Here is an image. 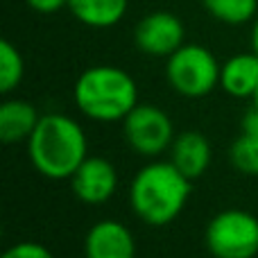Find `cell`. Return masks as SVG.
<instances>
[{"mask_svg": "<svg viewBox=\"0 0 258 258\" xmlns=\"http://www.w3.org/2000/svg\"><path fill=\"white\" fill-rule=\"evenodd\" d=\"M25 3L36 14H54L59 9L68 7V0H25Z\"/></svg>", "mask_w": 258, "mask_h": 258, "instance_id": "ac0fdd59", "label": "cell"}, {"mask_svg": "<svg viewBox=\"0 0 258 258\" xmlns=\"http://www.w3.org/2000/svg\"><path fill=\"white\" fill-rule=\"evenodd\" d=\"M23 75H25V61L21 50L12 41L3 39L0 41V91L12 93L23 82Z\"/></svg>", "mask_w": 258, "mask_h": 258, "instance_id": "9a60e30c", "label": "cell"}, {"mask_svg": "<svg viewBox=\"0 0 258 258\" xmlns=\"http://www.w3.org/2000/svg\"><path fill=\"white\" fill-rule=\"evenodd\" d=\"M41 116L34 104L25 100H7L0 107V141L14 145V143H27L32 132L39 125Z\"/></svg>", "mask_w": 258, "mask_h": 258, "instance_id": "7c38bea8", "label": "cell"}, {"mask_svg": "<svg viewBox=\"0 0 258 258\" xmlns=\"http://www.w3.org/2000/svg\"><path fill=\"white\" fill-rule=\"evenodd\" d=\"M204 9L224 25H245L258 14V0H202Z\"/></svg>", "mask_w": 258, "mask_h": 258, "instance_id": "5bb4252c", "label": "cell"}, {"mask_svg": "<svg viewBox=\"0 0 258 258\" xmlns=\"http://www.w3.org/2000/svg\"><path fill=\"white\" fill-rule=\"evenodd\" d=\"M220 63L209 48L200 43H183L165 63L170 86L183 98H204L220 84Z\"/></svg>", "mask_w": 258, "mask_h": 258, "instance_id": "277c9868", "label": "cell"}, {"mask_svg": "<svg viewBox=\"0 0 258 258\" xmlns=\"http://www.w3.org/2000/svg\"><path fill=\"white\" fill-rule=\"evenodd\" d=\"M242 134L258 138V109L256 107H251L245 113V118H242Z\"/></svg>", "mask_w": 258, "mask_h": 258, "instance_id": "d6986e66", "label": "cell"}, {"mask_svg": "<svg viewBox=\"0 0 258 258\" xmlns=\"http://www.w3.org/2000/svg\"><path fill=\"white\" fill-rule=\"evenodd\" d=\"M129 0H68L73 16L86 27L107 30L125 18Z\"/></svg>", "mask_w": 258, "mask_h": 258, "instance_id": "4fadbf2b", "label": "cell"}, {"mask_svg": "<svg viewBox=\"0 0 258 258\" xmlns=\"http://www.w3.org/2000/svg\"><path fill=\"white\" fill-rule=\"evenodd\" d=\"M251 52L258 54V18L254 21V27H251Z\"/></svg>", "mask_w": 258, "mask_h": 258, "instance_id": "ffe728a7", "label": "cell"}, {"mask_svg": "<svg viewBox=\"0 0 258 258\" xmlns=\"http://www.w3.org/2000/svg\"><path fill=\"white\" fill-rule=\"evenodd\" d=\"M220 86L233 98H251L258 89V54L240 52L229 57L220 68Z\"/></svg>", "mask_w": 258, "mask_h": 258, "instance_id": "8fae6325", "label": "cell"}, {"mask_svg": "<svg viewBox=\"0 0 258 258\" xmlns=\"http://www.w3.org/2000/svg\"><path fill=\"white\" fill-rule=\"evenodd\" d=\"M206 247L215 258H254L258 254V218L249 211H220L206 224Z\"/></svg>", "mask_w": 258, "mask_h": 258, "instance_id": "5b68a950", "label": "cell"}, {"mask_svg": "<svg viewBox=\"0 0 258 258\" xmlns=\"http://www.w3.org/2000/svg\"><path fill=\"white\" fill-rule=\"evenodd\" d=\"M186 27L181 18L172 12H152L136 23L134 43L143 54L150 57H170L183 45Z\"/></svg>", "mask_w": 258, "mask_h": 258, "instance_id": "52a82bcc", "label": "cell"}, {"mask_svg": "<svg viewBox=\"0 0 258 258\" xmlns=\"http://www.w3.org/2000/svg\"><path fill=\"white\" fill-rule=\"evenodd\" d=\"M251 100H254V107L258 109V89H256V93H254V95H251Z\"/></svg>", "mask_w": 258, "mask_h": 258, "instance_id": "44dd1931", "label": "cell"}, {"mask_svg": "<svg viewBox=\"0 0 258 258\" xmlns=\"http://www.w3.org/2000/svg\"><path fill=\"white\" fill-rule=\"evenodd\" d=\"M27 156L41 177L63 181L71 179L89 156V141L75 118L45 113L27 138Z\"/></svg>", "mask_w": 258, "mask_h": 258, "instance_id": "6da1fadb", "label": "cell"}, {"mask_svg": "<svg viewBox=\"0 0 258 258\" xmlns=\"http://www.w3.org/2000/svg\"><path fill=\"white\" fill-rule=\"evenodd\" d=\"M73 98L77 109L91 120L122 122L138 104V86L127 71L100 63L77 77Z\"/></svg>", "mask_w": 258, "mask_h": 258, "instance_id": "3957f363", "label": "cell"}, {"mask_svg": "<svg viewBox=\"0 0 258 258\" xmlns=\"http://www.w3.org/2000/svg\"><path fill=\"white\" fill-rule=\"evenodd\" d=\"M86 258H136V240L120 220H100L84 238Z\"/></svg>", "mask_w": 258, "mask_h": 258, "instance_id": "9c48e42d", "label": "cell"}, {"mask_svg": "<svg viewBox=\"0 0 258 258\" xmlns=\"http://www.w3.org/2000/svg\"><path fill=\"white\" fill-rule=\"evenodd\" d=\"M229 159L238 172L247 174V177H258V138L247 136V134L238 136L231 143Z\"/></svg>", "mask_w": 258, "mask_h": 258, "instance_id": "2e32d148", "label": "cell"}, {"mask_svg": "<svg viewBox=\"0 0 258 258\" xmlns=\"http://www.w3.org/2000/svg\"><path fill=\"white\" fill-rule=\"evenodd\" d=\"M122 134L136 154L154 159L172 145L174 125L163 109L154 104H136L122 120Z\"/></svg>", "mask_w": 258, "mask_h": 258, "instance_id": "8992f818", "label": "cell"}, {"mask_svg": "<svg viewBox=\"0 0 258 258\" xmlns=\"http://www.w3.org/2000/svg\"><path fill=\"white\" fill-rule=\"evenodd\" d=\"M190 186L192 181L174 168L172 161H152L134 174L129 204L145 224L165 227L186 209Z\"/></svg>", "mask_w": 258, "mask_h": 258, "instance_id": "7a4b0ae2", "label": "cell"}, {"mask_svg": "<svg viewBox=\"0 0 258 258\" xmlns=\"http://www.w3.org/2000/svg\"><path fill=\"white\" fill-rule=\"evenodd\" d=\"M3 258H54V256L41 242H18V245L9 247L3 254Z\"/></svg>", "mask_w": 258, "mask_h": 258, "instance_id": "e0dca14e", "label": "cell"}, {"mask_svg": "<svg viewBox=\"0 0 258 258\" xmlns=\"http://www.w3.org/2000/svg\"><path fill=\"white\" fill-rule=\"evenodd\" d=\"M73 192L84 204H104L118 190V172L111 161L102 156H86L71 177Z\"/></svg>", "mask_w": 258, "mask_h": 258, "instance_id": "ba28073f", "label": "cell"}, {"mask_svg": "<svg viewBox=\"0 0 258 258\" xmlns=\"http://www.w3.org/2000/svg\"><path fill=\"white\" fill-rule=\"evenodd\" d=\"M211 156H213V152H211L209 138L202 132H195V129L177 134L172 145H170V161L190 181L200 179L209 170Z\"/></svg>", "mask_w": 258, "mask_h": 258, "instance_id": "30bf717a", "label": "cell"}]
</instances>
